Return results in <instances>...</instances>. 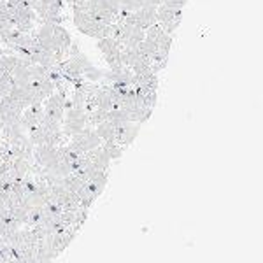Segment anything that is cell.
I'll use <instances>...</instances> for the list:
<instances>
[{
  "instance_id": "277c9868",
  "label": "cell",
  "mask_w": 263,
  "mask_h": 263,
  "mask_svg": "<svg viewBox=\"0 0 263 263\" xmlns=\"http://www.w3.org/2000/svg\"><path fill=\"white\" fill-rule=\"evenodd\" d=\"M181 20H182V9L168 7V6L156 7V23L167 33H171V35H174V32L177 30V27L181 25Z\"/></svg>"
},
{
  "instance_id": "7a4b0ae2",
  "label": "cell",
  "mask_w": 263,
  "mask_h": 263,
  "mask_svg": "<svg viewBox=\"0 0 263 263\" xmlns=\"http://www.w3.org/2000/svg\"><path fill=\"white\" fill-rule=\"evenodd\" d=\"M100 144L102 141L99 135L95 134V128L86 125L79 134L72 135L69 139V142H67V146H69L72 151L79 153V155H84L86 151H91V149H95V147H99Z\"/></svg>"
},
{
  "instance_id": "6da1fadb",
  "label": "cell",
  "mask_w": 263,
  "mask_h": 263,
  "mask_svg": "<svg viewBox=\"0 0 263 263\" xmlns=\"http://www.w3.org/2000/svg\"><path fill=\"white\" fill-rule=\"evenodd\" d=\"M84 126H86V111L81 107H74V105H69L65 109V114H63V121H62V134L63 137L69 141L72 135L79 134Z\"/></svg>"
},
{
  "instance_id": "9c48e42d",
  "label": "cell",
  "mask_w": 263,
  "mask_h": 263,
  "mask_svg": "<svg viewBox=\"0 0 263 263\" xmlns=\"http://www.w3.org/2000/svg\"><path fill=\"white\" fill-rule=\"evenodd\" d=\"M12 86H14V83H12L11 76H9V78H6V79H2V81H0V99H4V97L9 95Z\"/></svg>"
},
{
  "instance_id": "52a82bcc",
  "label": "cell",
  "mask_w": 263,
  "mask_h": 263,
  "mask_svg": "<svg viewBox=\"0 0 263 263\" xmlns=\"http://www.w3.org/2000/svg\"><path fill=\"white\" fill-rule=\"evenodd\" d=\"M93 128H95V134L99 135L102 142H105V141H114V126H112L107 120L99 123V125L93 126Z\"/></svg>"
},
{
  "instance_id": "3957f363",
  "label": "cell",
  "mask_w": 263,
  "mask_h": 263,
  "mask_svg": "<svg viewBox=\"0 0 263 263\" xmlns=\"http://www.w3.org/2000/svg\"><path fill=\"white\" fill-rule=\"evenodd\" d=\"M65 109H67V95H63L60 91H54L53 95H49L48 99L42 102L44 120H48V121L62 123Z\"/></svg>"
},
{
  "instance_id": "8fae6325",
  "label": "cell",
  "mask_w": 263,
  "mask_h": 263,
  "mask_svg": "<svg viewBox=\"0 0 263 263\" xmlns=\"http://www.w3.org/2000/svg\"><path fill=\"white\" fill-rule=\"evenodd\" d=\"M7 155V144H0V162L6 158Z\"/></svg>"
},
{
  "instance_id": "30bf717a",
  "label": "cell",
  "mask_w": 263,
  "mask_h": 263,
  "mask_svg": "<svg viewBox=\"0 0 263 263\" xmlns=\"http://www.w3.org/2000/svg\"><path fill=\"white\" fill-rule=\"evenodd\" d=\"M186 4H188V0H160V6L177 7V9H182Z\"/></svg>"
},
{
  "instance_id": "5b68a950",
  "label": "cell",
  "mask_w": 263,
  "mask_h": 263,
  "mask_svg": "<svg viewBox=\"0 0 263 263\" xmlns=\"http://www.w3.org/2000/svg\"><path fill=\"white\" fill-rule=\"evenodd\" d=\"M44 118V111H42V102L39 104H32L28 107L23 109L21 112V118H20V126L23 128L25 132H28L33 126H37L39 123L42 121Z\"/></svg>"
},
{
  "instance_id": "8992f818",
  "label": "cell",
  "mask_w": 263,
  "mask_h": 263,
  "mask_svg": "<svg viewBox=\"0 0 263 263\" xmlns=\"http://www.w3.org/2000/svg\"><path fill=\"white\" fill-rule=\"evenodd\" d=\"M139 128H141V125L134 121H128L125 125L118 126V128H114V142L120 144L123 147L130 146L135 141V137L139 135Z\"/></svg>"
},
{
  "instance_id": "ba28073f",
  "label": "cell",
  "mask_w": 263,
  "mask_h": 263,
  "mask_svg": "<svg viewBox=\"0 0 263 263\" xmlns=\"http://www.w3.org/2000/svg\"><path fill=\"white\" fill-rule=\"evenodd\" d=\"M102 149L107 153V156L111 160H120L123 156V153H125V147L120 146V144H116L114 141H105L102 142Z\"/></svg>"
}]
</instances>
